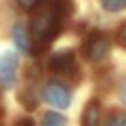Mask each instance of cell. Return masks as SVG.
<instances>
[{
    "label": "cell",
    "instance_id": "6da1fadb",
    "mask_svg": "<svg viewBox=\"0 0 126 126\" xmlns=\"http://www.w3.org/2000/svg\"><path fill=\"white\" fill-rule=\"evenodd\" d=\"M72 11L74 4L69 0H48L36 11L30 25V36H32L30 55H38L40 50H44L61 34L63 23L72 15Z\"/></svg>",
    "mask_w": 126,
    "mask_h": 126
},
{
    "label": "cell",
    "instance_id": "7a4b0ae2",
    "mask_svg": "<svg viewBox=\"0 0 126 126\" xmlns=\"http://www.w3.org/2000/svg\"><path fill=\"white\" fill-rule=\"evenodd\" d=\"M82 50H84V57L88 59V61H93V63L103 61V59L109 55V40H107V36H105L103 32H99V30L90 32L88 36H86V40H84Z\"/></svg>",
    "mask_w": 126,
    "mask_h": 126
},
{
    "label": "cell",
    "instance_id": "3957f363",
    "mask_svg": "<svg viewBox=\"0 0 126 126\" xmlns=\"http://www.w3.org/2000/svg\"><path fill=\"white\" fill-rule=\"evenodd\" d=\"M44 99L48 101L53 107L65 109V107L72 105V90H69L65 84H61V82L50 80L48 84L44 86Z\"/></svg>",
    "mask_w": 126,
    "mask_h": 126
},
{
    "label": "cell",
    "instance_id": "277c9868",
    "mask_svg": "<svg viewBox=\"0 0 126 126\" xmlns=\"http://www.w3.org/2000/svg\"><path fill=\"white\" fill-rule=\"evenodd\" d=\"M17 65L19 59L15 53L0 55V86L2 88H13L17 82Z\"/></svg>",
    "mask_w": 126,
    "mask_h": 126
},
{
    "label": "cell",
    "instance_id": "5b68a950",
    "mask_svg": "<svg viewBox=\"0 0 126 126\" xmlns=\"http://www.w3.org/2000/svg\"><path fill=\"white\" fill-rule=\"evenodd\" d=\"M48 69L55 74H72L76 72V53L69 48H63V50H57L53 57L48 59Z\"/></svg>",
    "mask_w": 126,
    "mask_h": 126
},
{
    "label": "cell",
    "instance_id": "8992f818",
    "mask_svg": "<svg viewBox=\"0 0 126 126\" xmlns=\"http://www.w3.org/2000/svg\"><path fill=\"white\" fill-rule=\"evenodd\" d=\"M82 126H101V109L97 101H90L82 111Z\"/></svg>",
    "mask_w": 126,
    "mask_h": 126
},
{
    "label": "cell",
    "instance_id": "52a82bcc",
    "mask_svg": "<svg viewBox=\"0 0 126 126\" xmlns=\"http://www.w3.org/2000/svg\"><path fill=\"white\" fill-rule=\"evenodd\" d=\"M13 38H15V44L19 46V50L23 53H30V40H27V34H25V27L23 25H15L13 30Z\"/></svg>",
    "mask_w": 126,
    "mask_h": 126
},
{
    "label": "cell",
    "instance_id": "ba28073f",
    "mask_svg": "<svg viewBox=\"0 0 126 126\" xmlns=\"http://www.w3.org/2000/svg\"><path fill=\"white\" fill-rule=\"evenodd\" d=\"M42 126H65V118L57 111H48V113H44Z\"/></svg>",
    "mask_w": 126,
    "mask_h": 126
},
{
    "label": "cell",
    "instance_id": "9c48e42d",
    "mask_svg": "<svg viewBox=\"0 0 126 126\" xmlns=\"http://www.w3.org/2000/svg\"><path fill=\"white\" fill-rule=\"evenodd\" d=\"M101 6L107 13H120L126 9V0H101Z\"/></svg>",
    "mask_w": 126,
    "mask_h": 126
},
{
    "label": "cell",
    "instance_id": "30bf717a",
    "mask_svg": "<svg viewBox=\"0 0 126 126\" xmlns=\"http://www.w3.org/2000/svg\"><path fill=\"white\" fill-rule=\"evenodd\" d=\"M105 126H126V111H111L105 120Z\"/></svg>",
    "mask_w": 126,
    "mask_h": 126
},
{
    "label": "cell",
    "instance_id": "8fae6325",
    "mask_svg": "<svg viewBox=\"0 0 126 126\" xmlns=\"http://www.w3.org/2000/svg\"><path fill=\"white\" fill-rule=\"evenodd\" d=\"M116 40H118V44H120L122 48H126V21L122 23L120 27H118V34H116Z\"/></svg>",
    "mask_w": 126,
    "mask_h": 126
},
{
    "label": "cell",
    "instance_id": "7c38bea8",
    "mask_svg": "<svg viewBox=\"0 0 126 126\" xmlns=\"http://www.w3.org/2000/svg\"><path fill=\"white\" fill-rule=\"evenodd\" d=\"M17 2H19V6L25 9V11H32V9H36V6L40 4V0H17Z\"/></svg>",
    "mask_w": 126,
    "mask_h": 126
},
{
    "label": "cell",
    "instance_id": "4fadbf2b",
    "mask_svg": "<svg viewBox=\"0 0 126 126\" xmlns=\"http://www.w3.org/2000/svg\"><path fill=\"white\" fill-rule=\"evenodd\" d=\"M118 93H120V99H122V103L126 105V76L120 80V88H118Z\"/></svg>",
    "mask_w": 126,
    "mask_h": 126
},
{
    "label": "cell",
    "instance_id": "5bb4252c",
    "mask_svg": "<svg viewBox=\"0 0 126 126\" xmlns=\"http://www.w3.org/2000/svg\"><path fill=\"white\" fill-rule=\"evenodd\" d=\"M15 126H34V122H32L30 118H21V120L15 122Z\"/></svg>",
    "mask_w": 126,
    "mask_h": 126
},
{
    "label": "cell",
    "instance_id": "9a60e30c",
    "mask_svg": "<svg viewBox=\"0 0 126 126\" xmlns=\"http://www.w3.org/2000/svg\"><path fill=\"white\" fill-rule=\"evenodd\" d=\"M4 113V101H2V93H0V116Z\"/></svg>",
    "mask_w": 126,
    "mask_h": 126
}]
</instances>
